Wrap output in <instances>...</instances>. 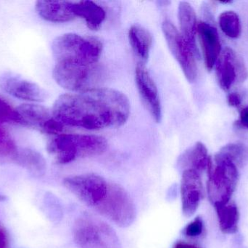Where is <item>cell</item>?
<instances>
[{
    "label": "cell",
    "instance_id": "1",
    "mask_svg": "<svg viewBox=\"0 0 248 248\" xmlns=\"http://www.w3.org/2000/svg\"><path fill=\"white\" fill-rule=\"evenodd\" d=\"M130 109L129 100L124 93L98 87L59 96L52 114L64 126L97 131L122 126L129 118Z\"/></svg>",
    "mask_w": 248,
    "mask_h": 248
},
{
    "label": "cell",
    "instance_id": "2",
    "mask_svg": "<svg viewBox=\"0 0 248 248\" xmlns=\"http://www.w3.org/2000/svg\"><path fill=\"white\" fill-rule=\"evenodd\" d=\"M107 148V141L103 137L82 134H61L51 140L46 147L48 152L61 165L100 155Z\"/></svg>",
    "mask_w": 248,
    "mask_h": 248
},
{
    "label": "cell",
    "instance_id": "3",
    "mask_svg": "<svg viewBox=\"0 0 248 248\" xmlns=\"http://www.w3.org/2000/svg\"><path fill=\"white\" fill-rule=\"evenodd\" d=\"M52 51L56 63L92 65L98 62L103 51V44L93 36L68 33L54 39Z\"/></svg>",
    "mask_w": 248,
    "mask_h": 248
},
{
    "label": "cell",
    "instance_id": "4",
    "mask_svg": "<svg viewBox=\"0 0 248 248\" xmlns=\"http://www.w3.org/2000/svg\"><path fill=\"white\" fill-rule=\"evenodd\" d=\"M207 173V193L210 202L214 208L229 203L238 183V167L218 152L214 160L211 158Z\"/></svg>",
    "mask_w": 248,
    "mask_h": 248
},
{
    "label": "cell",
    "instance_id": "5",
    "mask_svg": "<svg viewBox=\"0 0 248 248\" xmlns=\"http://www.w3.org/2000/svg\"><path fill=\"white\" fill-rule=\"evenodd\" d=\"M54 80L62 88L81 93L98 88L105 78V71L98 64L92 65L56 63L52 71Z\"/></svg>",
    "mask_w": 248,
    "mask_h": 248
},
{
    "label": "cell",
    "instance_id": "6",
    "mask_svg": "<svg viewBox=\"0 0 248 248\" xmlns=\"http://www.w3.org/2000/svg\"><path fill=\"white\" fill-rule=\"evenodd\" d=\"M73 234L78 248H122L114 230L106 221L88 214L76 220Z\"/></svg>",
    "mask_w": 248,
    "mask_h": 248
},
{
    "label": "cell",
    "instance_id": "7",
    "mask_svg": "<svg viewBox=\"0 0 248 248\" xmlns=\"http://www.w3.org/2000/svg\"><path fill=\"white\" fill-rule=\"evenodd\" d=\"M95 209L100 215L122 228L130 227L137 217L134 201L125 189L117 183H108L106 198Z\"/></svg>",
    "mask_w": 248,
    "mask_h": 248
},
{
    "label": "cell",
    "instance_id": "8",
    "mask_svg": "<svg viewBox=\"0 0 248 248\" xmlns=\"http://www.w3.org/2000/svg\"><path fill=\"white\" fill-rule=\"evenodd\" d=\"M107 181L95 173H84L65 178V187L81 202L96 208L106 198L108 189Z\"/></svg>",
    "mask_w": 248,
    "mask_h": 248
},
{
    "label": "cell",
    "instance_id": "9",
    "mask_svg": "<svg viewBox=\"0 0 248 248\" xmlns=\"http://www.w3.org/2000/svg\"><path fill=\"white\" fill-rule=\"evenodd\" d=\"M162 30L169 49L179 63L186 80L189 83H194L198 76L196 57L198 54L192 49L170 20L163 22Z\"/></svg>",
    "mask_w": 248,
    "mask_h": 248
},
{
    "label": "cell",
    "instance_id": "10",
    "mask_svg": "<svg viewBox=\"0 0 248 248\" xmlns=\"http://www.w3.org/2000/svg\"><path fill=\"white\" fill-rule=\"evenodd\" d=\"M23 125L33 127L44 133L61 135L64 125L52 116V111L41 105L23 103L16 108Z\"/></svg>",
    "mask_w": 248,
    "mask_h": 248
},
{
    "label": "cell",
    "instance_id": "11",
    "mask_svg": "<svg viewBox=\"0 0 248 248\" xmlns=\"http://www.w3.org/2000/svg\"><path fill=\"white\" fill-rule=\"evenodd\" d=\"M0 89L20 100L30 102L45 101L47 93L40 86L12 72L0 75Z\"/></svg>",
    "mask_w": 248,
    "mask_h": 248
},
{
    "label": "cell",
    "instance_id": "12",
    "mask_svg": "<svg viewBox=\"0 0 248 248\" xmlns=\"http://www.w3.org/2000/svg\"><path fill=\"white\" fill-rule=\"evenodd\" d=\"M218 84L224 90H229L236 82L247 78L248 72L243 59L234 51L227 48L220 55L217 64Z\"/></svg>",
    "mask_w": 248,
    "mask_h": 248
},
{
    "label": "cell",
    "instance_id": "13",
    "mask_svg": "<svg viewBox=\"0 0 248 248\" xmlns=\"http://www.w3.org/2000/svg\"><path fill=\"white\" fill-rule=\"evenodd\" d=\"M180 192L182 213L186 218H190L198 211L203 198L201 173L193 170L182 172Z\"/></svg>",
    "mask_w": 248,
    "mask_h": 248
},
{
    "label": "cell",
    "instance_id": "14",
    "mask_svg": "<svg viewBox=\"0 0 248 248\" xmlns=\"http://www.w3.org/2000/svg\"><path fill=\"white\" fill-rule=\"evenodd\" d=\"M135 80L139 93L144 106L155 120L160 122L162 117V109L158 90L144 64H137L135 70Z\"/></svg>",
    "mask_w": 248,
    "mask_h": 248
},
{
    "label": "cell",
    "instance_id": "15",
    "mask_svg": "<svg viewBox=\"0 0 248 248\" xmlns=\"http://www.w3.org/2000/svg\"><path fill=\"white\" fill-rule=\"evenodd\" d=\"M198 33L205 66L208 70L211 71L221 55V42L218 32L209 23L201 22L198 25Z\"/></svg>",
    "mask_w": 248,
    "mask_h": 248
},
{
    "label": "cell",
    "instance_id": "16",
    "mask_svg": "<svg viewBox=\"0 0 248 248\" xmlns=\"http://www.w3.org/2000/svg\"><path fill=\"white\" fill-rule=\"evenodd\" d=\"M35 9L42 19L52 23H65L76 17L73 1L40 0L36 1Z\"/></svg>",
    "mask_w": 248,
    "mask_h": 248
},
{
    "label": "cell",
    "instance_id": "17",
    "mask_svg": "<svg viewBox=\"0 0 248 248\" xmlns=\"http://www.w3.org/2000/svg\"><path fill=\"white\" fill-rule=\"evenodd\" d=\"M211 157L202 143L198 142L184 151L176 161V167L182 173L185 170H193L202 173L207 170Z\"/></svg>",
    "mask_w": 248,
    "mask_h": 248
},
{
    "label": "cell",
    "instance_id": "18",
    "mask_svg": "<svg viewBox=\"0 0 248 248\" xmlns=\"http://www.w3.org/2000/svg\"><path fill=\"white\" fill-rule=\"evenodd\" d=\"M178 18L181 34L195 52L199 54L196 45V34L198 33L196 13L189 3L186 1H181L179 3Z\"/></svg>",
    "mask_w": 248,
    "mask_h": 248
},
{
    "label": "cell",
    "instance_id": "19",
    "mask_svg": "<svg viewBox=\"0 0 248 248\" xmlns=\"http://www.w3.org/2000/svg\"><path fill=\"white\" fill-rule=\"evenodd\" d=\"M130 45L138 58V64L145 65L153 45V36L147 29L140 25H133L128 30Z\"/></svg>",
    "mask_w": 248,
    "mask_h": 248
},
{
    "label": "cell",
    "instance_id": "20",
    "mask_svg": "<svg viewBox=\"0 0 248 248\" xmlns=\"http://www.w3.org/2000/svg\"><path fill=\"white\" fill-rule=\"evenodd\" d=\"M73 10L76 17H82L92 30H98L106 20V10L92 1L73 2Z\"/></svg>",
    "mask_w": 248,
    "mask_h": 248
},
{
    "label": "cell",
    "instance_id": "21",
    "mask_svg": "<svg viewBox=\"0 0 248 248\" xmlns=\"http://www.w3.org/2000/svg\"><path fill=\"white\" fill-rule=\"evenodd\" d=\"M220 230L224 234H234L238 231L240 212L235 202L215 207Z\"/></svg>",
    "mask_w": 248,
    "mask_h": 248
},
{
    "label": "cell",
    "instance_id": "22",
    "mask_svg": "<svg viewBox=\"0 0 248 248\" xmlns=\"http://www.w3.org/2000/svg\"><path fill=\"white\" fill-rule=\"evenodd\" d=\"M15 162L36 176H42L46 171V163L43 156L32 149L17 151Z\"/></svg>",
    "mask_w": 248,
    "mask_h": 248
},
{
    "label": "cell",
    "instance_id": "23",
    "mask_svg": "<svg viewBox=\"0 0 248 248\" xmlns=\"http://www.w3.org/2000/svg\"><path fill=\"white\" fill-rule=\"evenodd\" d=\"M219 26L227 36L233 39L241 34V23L238 15L233 11H226L219 16Z\"/></svg>",
    "mask_w": 248,
    "mask_h": 248
},
{
    "label": "cell",
    "instance_id": "24",
    "mask_svg": "<svg viewBox=\"0 0 248 248\" xmlns=\"http://www.w3.org/2000/svg\"><path fill=\"white\" fill-rule=\"evenodd\" d=\"M218 152L230 159L237 167H243L248 163V148L243 144H228L221 148Z\"/></svg>",
    "mask_w": 248,
    "mask_h": 248
},
{
    "label": "cell",
    "instance_id": "25",
    "mask_svg": "<svg viewBox=\"0 0 248 248\" xmlns=\"http://www.w3.org/2000/svg\"><path fill=\"white\" fill-rule=\"evenodd\" d=\"M4 123L23 125L17 109H14L7 100L0 96V125Z\"/></svg>",
    "mask_w": 248,
    "mask_h": 248
},
{
    "label": "cell",
    "instance_id": "26",
    "mask_svg": "<svg viewBox=\"0 0 248 248\" xmlns=\"http://www.w3.org/2000/svg\"><path fill=\"white\" fill-rule=\"evenodd\" d=\"M204 230L203 221L200 216L196 217L193 221H191L186 226L183 231V234L186 237H198L202 234Z\"/></svg>",
    "mask_w": 248,
    "mask_h": 248
},
{
    "label": "cell",
    "instance_id": "27",
    "mask_svg": "<svg viewBox=\"0 0 248 248\" xmlns=\"http://www.w3.org/2000/svg\"><path fill=\"white\" fill-rule=\"evenodd\" d=\"M229 105L232 107H238L241 104V97L238 93H230L227 98Z\"/></svg>",
    "mask_w": 248,
    "mask_h": 248
},
{
    "label": "cell",
    "instance_id": "28",
    "mask_svg": "<svg viewBox=\"0 0 248 248\" xmlns=\"http://www.w3.org/2000/svg\"><path fill=\"white\" fill-rule=\"evenodd\" d=\"M238 125L248 130V107L244 108L240 112Z\"/></svg>",
    "mask_w": 248,
    "mask_h": 248
},
{
    "label": "cell",
    "instance_id": "29",
    "mask_svg": "<svg viewBox=\"0 0 248 248\" xmlns=\"http://www.w3.org/2000/svg\"><path fill=\"white\" fill-rule=\"evenodd\" d=\"M7 235L4 229L0 226V248H6L7 246Z\"/></svg>",
    "mask_w": 248,
    "mask_h": 248
},
{
    "label": "cell",
    "instance_id": "30",
    "mask_svg": "<svg viewBox=\"0 0 248 248\" xmlns=\"http://www.w3.org/2000/svg\"><path fill=\"white\" fill-rule=\"evenodd\" d=\"M173 248H201L195 245L189 244V243H185V242H177L173 246Z\"/></svg>",
    "mask_w": 248,
    "mask_h": 248
},
{
    "label": "cell",
    "instance_id": "31",
    "mask_svg": "<svg viewBox=\"0 0 248 248\" xmlns=\"http://www.w3.org/2000/svg\"><path fill=\"white\" fill-rule=\"evenodd\" d=\"M0 135H6V132L3 129L2 125H0Z\"/></svg>",
    "mask_w": 248,
    "mask_h": 248
}]
</instances>
